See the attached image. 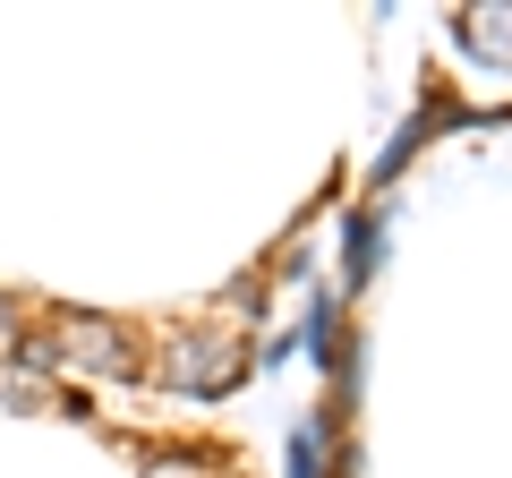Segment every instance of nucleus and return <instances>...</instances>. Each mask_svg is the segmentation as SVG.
Instances as JSON below:
<instances>
[{
    "label": "nucleus",
    "mask_w": 512,
    "mask_h": 478,
    "mask_svg": "<svg viewBox=\"0 0 512 478\" xmlns=\"http://www.w3.org/2000/svg\"><path fill=\"white\" fill-rule=\"evenodd\" d=\"M60 333H69V359H86V368H120V333L111 325H94V316H60Z\"/></svg>",
    "instance_id": "1"
},
{
    "label": "nucleus",
    "mask_w": 512,
    "mask_h": 478,
    "mask_svg": "<svg viewBox=\"0 0 512 478\" xmlns=\"http://www.w3.org/2000/svg\"><path fill=\"white\" fill-rule=\"evenodd\" d=\"M291 470H299V478H325V470H333V436H325V419H308V427L291 436Z\"/></svg>",
    "instance_id": "2"
},
{
    "label": "nucleus",
    "mask_w": 512,
    "mask_h": 478,
    "mask_svg": "<svg viewBox=\"0 0 512 478\" xmlns=\"http://www.w3.org/2000/svg\"><path fill=\"white\" fill-rule=\"evenodd\" d=\"M453 35L470 43V52H487V60H504V52H512V18H478V9H470V18H461Z\"/></svg>",
    "instance_id": "3"
},
{
    "label": "nucleus",
    "mask_w": 512,
    "mask_h": 478,
    "mask_svg": "<svg viewBox=\"0 0 512 478\" xmlns=\"http://www.w3.org/2000/svg\"><path fill=\"white\" fill-rule=\"evenodd\" d=\"M367 257H376V214L350 222V274H367Z\"/></svg>",
    "instance_id": "4"
}]
</instances>
